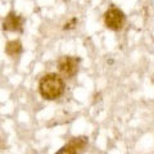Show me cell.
Masks as SVG:
<instances>
[{
	"mask_svg": "<svg viewBox=\"0 0 154 154\" xmlns=\"http://www.w3.org/2000/svg\"><path fill=\"white\" fill-rule=\"evenodd\" d=\"M66 85L63 79L57 73H48L38 81V93L46 100H55L64 93Z\"/></svg>",
	"mask_w": 154,
	"mask_h": 154,
	"instance_id": "1",
	"label": "cell"
},
{
	"mask_svg": "<svg viewBox=\"0 0 154 154\" xmlns=\"http://www.w3.org/2000/svg\"><path fill=\"white\" fill-rule=\"evenodd\" d=\"M104 23L110 30H121L125 25V14L118 8H110L104 13Z\"/></svg>",
	"mask_w": 154,
	"mask_h": 154,
	"instance_id": "2",
	"label": "cell"
},
{
	"mask_svg": "<svg viewBox=\"0 0 154 154\" xmlns=\"http://www.w3.org/2000/svg\"><path fill=\"white\" fill-rule=\"evenodd\" d=\"M79 58H75V57H68V55H64L59 60H58V68H59V72L63 76L68 77H73L77 71H79Z\"/></svg>",
	"mask_w": 154,
	"mask_h": 154,
	"instance_id": "3",
	"label": "cell"
},
{
	"mask_svg": "<svg viewBox=\"0 0 154 154\" xmlns=\"http://www.w3.org/2000/svg\"><path fill=\"white\" fill-rule=\"evenodd\" d=\"M86 145H88V137L86 136L72 137L69 143L62 146L55 154H79L84 150Z\"/></svg>",
	"mask_w": 154,
	"mask_h": 154,
	"instance_id": "4",
	"label": "cell"
},
{
	"mask_svg": "<svg viewBox=\"0 0 154 154\" xmlns=\"http://www.w3.org/2000/svg\"><path fill=\"white\" fill-rule=\"evenodd\" d=\"M23 25V18L14 12H11L3 22V28L5 31H21Z\"/></svg>",
	"mask_w": 154,
	"mask_h": 154,
	"instance_id": "5",
	"label": "cell"
},
{
	"mask_svg": "<svg viewBox=\"0 0 154 154\" xmlns=\"http://www.w3.org/2000/svg\"><path fill=\"white\" fill-rule=\"evenodd\" d=\"M21 51H22V44L17 40L9 41L5 46V53L11 57H17Z\"/></svg>",
	"mask_w": 154,
	"mask_h": 154,
	"instance_id": "6",
	"label": "cell"
}]
</instances>
